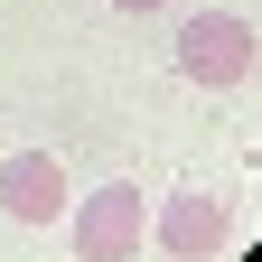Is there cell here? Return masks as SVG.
I'll list each match as a JSON object with an SVG mask.
<instances>
[{
	"mask_svg": "<svg viewBox=\"0 0 262 262\" xmlns=\"http://www.w3.org/2000/svg\"><path fill=\"white\" fill-rule=\"evenodd\" d=\"M66 244H75V262H141L150 244V206H141V187L131 178H103L94 196H66Z\"/></svg>",
	"mask_w": 262,
	"mask_h": 262,
	"instance_id": "cell-1",
	"label": "cell"
},
{
	"mask_svg": "<svg viewBox=\"0 0 262 262\" xmlns=\"http://www.w3.org/2000/svg\"><path fill=\"white\" fill-rule=\"evenodd\" d=\"M253 66H262L253 19H234V10H196V19L178 28V75H187V84H244Z\"/></svg>",
	"mask_w": 262,
	"mask_h": 262,
	"instance_id": "cell-2",
	"label": "cell"
},
{
	"mask_svg": "<svg viewBox=\"0 0 262 262\" xmlns=\"http://www.w3.org/2000/svg\"><path fill=\"white\" fill-rule=\"evenodd\" d=\"M113 10H159V0H113Z\"/></svg>",
	"mask_w": 262,
	"mask_h": 262,
	"instance_id": "cell-5",
	"label": "cell"
},
{
	"mask_svg": "<svg viewBox=\"0 0 262 262\" xmlns=\"http://www.w3.org/2000/svg\"><path fill=\"white\" fill-rule=\"evenodd\" d=\"M159 253L169 262H215L225 244H234V215H225V196H206V187H178L169 206H159Z\"/></svg>",
	"mask_w": 262,
	"mask_h": 262,
	"instance_id": "cell-3",
	"label": "cell"
},
{
	"mask_svg": "<svg viewBox=\"0 0 262 262\" xmlns=\"http://www.w3.org/2000/svg\"><path fill=\"white\" fill-rule=\"evenodd\" d=\"M66 196H75V187H66V169L47 150H10V159H0V206H10L19 225H56Z\"/></svg>",
	"mask_w": 262,
	"mask_h": 262,
	"instance_id": "cell-4",
	"label": "cell"
}]
</instances>
